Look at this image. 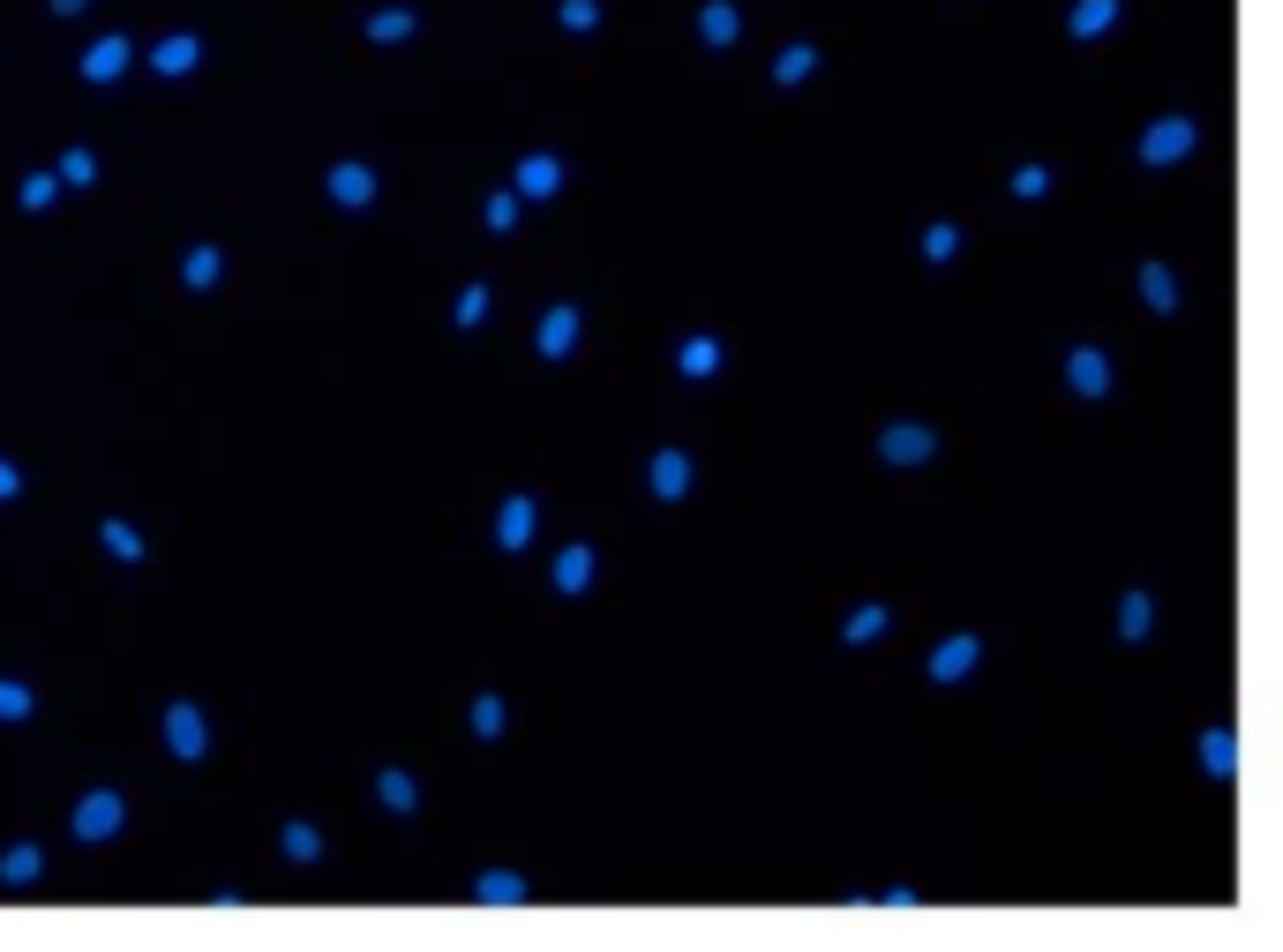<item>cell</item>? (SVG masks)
<instances>
[{
	"label": "cell",
	"instance_id": "33",
	"mask_svg": "<svg viewBox=\"0 0 1283 952\" xmlns=\"http://www.w3.org/2000/svg\"><path fill=\"white\" fill-rule=\"evenodd\" d=\"M1013 196H1020V203L1051 196V172H1044V165H1020V172H1013Z\"/></svg>",
	"mask_w": 1283,
	"mask_h": 952
},
{
	"label": "cell",
	"instance_id": "10",
	"mask_svg": "<svg viewBox=\"0 0 1283 952\" xmlns=\"http://www.w3.org/2000/svg\"><path fill=\"white\" fill-rule=\"evenodd\" d=\"M196 60H203V38H188V31H174L165 45H150V68L158 75H188Z\"/></svg>",
	"mask_w": 1283,
	"mask_h": 952
},
{
	"label": "cell",
	"instance_id": "35",
	"mask_svg": "<svg viewBox=\"0 0 1283 952\" xmlns=\"http://www.w3.org/2000/svg\"><path fill=\"white\" fill-rule=\"evenodd\" d=\"M556 16H563V31H593V23H601V0H563Z\"/></svg>",
	"mask_w": 1283,
	"mask_h": 952
},
{
	"label": "cell",
	"instance_id": "13",
	"mask_svg": "<svg viewBox=\"0 0 1283 952\" xmlns=\"http://www.w3.org/2000/svg\"><path fill=\"white\" fill-rule=\"evenodd\" d=\"M563 188V158H519V196H556Z\"/></svg>",
	"mask_w": 1283,
	"mask_h": 952
},
{
	"label": "cell",
	"instance_id": "24",
	"mask_svg": "<svg viewBox=\"0 0 1283 952\" xmlns=\"http://www.w3.org/2000/svg\"><path fill=\"white\" fill-rule=\"evenodd\" d=\"M98 541H106L121 563H143V533H135V526H121V517H106V526H98Z\"/></svg>",
	"mask_w": 1283,
	"mask_h": 952
},
{
	"label": "cell",
	"instance_id": "39",
	"mask_svg": "<svg viewBox=\"0 0 1283 952\" xmlns=\"http://www.w3.org/2000/svg\"><path fill=\"white\" fill-rule=\"evenodd\" d=\"M8 495H23V473H16L8 458H0V502H8Z\"/></svg>",
	"mask_w": 1283,
	"mask_h": 952
},
{
	"label": "cell",
	"instance_id": "11",
	"mask_svg": "<svg viewBox=\"0 0 1283 952\" xmlns=\"http://www.w3.org/2000/svg\"><path fill=\"white\" fill-rule=\"evenodd\" d=\"M653 495H661V502H683V495H691V458H683V451H661V458H653Z\"/></svg>",
	"mask_w": 1283,
	"mask_h": 952
},
{
	"label": "cell",
	"instance_id": "25",
	"mask_svg": "<svg viewBox=\"0 0 1283 952\" xmlns=\"http://www.w3.org/2000/svg\"><path fill=\"white\" fill-rule=\"evenodd\" d=\"M368 38L376 45H398V38H413V16L405 8H383V16H368Z\"/></svg>",
	"mask_w": 1283,
	"mask_h": 952
},
{
	"label": "cell",
	"instance_id": "37",
	"mask_svg": "<svg viewBox=\"0 0 1283 952\" xmlns=\"http://www.w3.org/2000/svg\"><path fill=\"white\" fill-rule=\"evenodd\" d=\"M488 225H495V233H510V225H519V196H510V188H503V196H488Z\"/></svg>",
	"mask_w": 1283,
	"mask_h": 952
},
{
	"label": "cell",
	"instance_id": "18",
	"mask_svg": "<svg viewBox=\"0 0 1283 952\" xmlns=\"http://www.w3.org/2000/svg\"><path fill=\"white\" fill-rule=\"evenodd\" d=\"M376 803H383V810H413V803H420L413 772H398V765H391V772H376Z\"/></svg>",
	"mask_w": 1283,
	"mask_h": 952
},
{
	"label": "cell",
	"instance_id": "14",
	"mask_svg": "<svg viewBox=\"0 0 1283 952\" xmlns=\"http://www.w3.org/2000/svg\"><path fill=\"white\" fill-rule=\"evenodd\" d=\"M473 900H488V908H519V900H526V878H519V871H481V878H473Z\"/></svg>",
	"mask_w": 1283,
	"mask_h": 952
},
{
	"label": "cell",
	"instance_id": "40",
	"mask_svg": "<svg viewBox=\"0 0 1283 952\" xmlns=\"http://www.w3.org/2000/svg\"><path fill=\"white\" fill-rule=\"evenodd\" d=\"M75 8H83V0H53V16H75Z\"/></svg>",
	"mask_w": 1283,
	"mask_h": 952
},
{
	"label": "cell",
	"instance_id": "6",
	"mask_svg": "<svg viewBox=\"0 0 1283 952\" xmlns=\"http://www.w3.org/2000/svg\"><path fill=\"white\" fill-rule=\"evenodd\" d=\"M495 541H503V555H519V548L534 541V495H510V502H503V517H495Z\"/></svg>",
	"mask_w": 1283,
	"mask_h": 952
},
{
	"label": "cell",
	"instance_id": "28",
	"mask_svg": "<svg viewBox=\"0 0 1283 952\" xmlns=\"http://www.w3.org/2000/svg\"><path fill=\"white\" fill-rule=\"evenodd\" d=\"M954 248H961V225H930L923 233V263H954Z\"/></svg>",
	"mask_w": 1283,
	"mask_h": 952
},
{
	"label": "cell",
	"instance_id": "32",
	"mask_svg": "<svg viewBox=\"0 0 1283 952\" xmlns=\"http://www.w3.org/2000/svg\"><path fill=\"white\" fill-rule=\"evenodd\" d=\"M286 855H293V862H315V855H323V832H315V825H286Z\"/></svg>",
	"mask_w": 1283,
	"mask_h": 952
},
{
	"label": "cell",
	"instance_id": "1",
	"mask_svg": "<svg viewBox=\"0 0 1283 952\" xmlns=\"http://www.w3.org/2000/svg\"><path fill=\"white\" fill-rule=\"evenodd\" d=\"M1193 150V121L1186 113H1171V121H1156L1149 135H1141V165H1178Z\"/></svg>",
	"mask_w": 1283,
	"mask_h": 952
},
{
	"label": "cell",
	"instance_id": "22",
	"mask_svg": "<svg viewBox=\"0 0 1283 952\" xmlns=\"http://www.w3.org/2000/svg\"><path fill=\"white\" fill-rule=\"evenodd\" d=\"M675 368H683V376H713V368H721V345H713V337H683Z\"/></svg>",
	"mask_w": 1283,
	"mask_h": 952
},
{
	"label": "cell",
	"instance_id": "27",
	"mask_svg": "<svg viewBox=\"0 0 1283 952\" xmlns=\"http://www.w3.org/2000/svg\"><path fill=\"white\" fill-rule=\"evenodd\" d=\"M53 181H68V188H91V181H98V158H91V150H68Z\"/></svg>",
	"mask_w": 1283,
	"mask_h": 952
},
{
	"label": "cell",
	"instance_id": "16",
	"mask_svg": "<svg viewBox=\"0 0 1283 952\" xmlns=\"http://www.w3.org/2000/svg\"><path fill=\"white\" fill-rule=\"evenodd\" d=\"M1201 765H1209V781H1231V772H1239V743L1224 728H1209L1201 735Z\"/></svg>",
	"mask_w": 1283,
	"mask_h": 952
},
{
	"label": "cell",
	"instance_id": "20",
	"mask_svg": "<svg viewBox=\"0 0 1283 952\" xmlns=\"http://www.w3.org/2000/svg\"><path fill=\"white\" fill-rule=\"evenodd\" d=\"M1110 23H1119V0H1081L1073 8V38H1103Z\"/></svg>",
	"mask_w": 1283,
	"mask_h": 952
},
{
	"label": "cell",
	"instance_id": "26",
	"mask_svg": "<svg viewBox=\"0 0 1283 952\" xmlns=\"http://www.w3.org/2000/svg\"><path fill=\"white\" fill-rule=\"evenodd\" d=\"M879 630H886V608H855V616L841 623V638H848V645H871Z\"/></svg>",
	"mask_w": 1283,
	"mask_h": 952
},
{
	"label": "cell",
	"instance_id": "23",
	"mask_svg": "<svg viewBox=\"0 0 1283 952\" xmlns=\"http://www.w3.org/2000/svg\"><path fill=\"white\" fill-rule=\"evenodd\" d=\"M1149 623H1156V600H1149V592H1126V608H1119V638H1149Z\"/></svg>",
	"mask_w": 1283,
	"mask_h": 952
},
{
	"label": "cell",
	"instance_id": "12",
	"mask_svg": "<svg viewBox=\"0 0 1283 952\" xmlns=\"http://www.w3.org/2000/svg\"><path fill=\"white\" fill-rule=\"evenodd\" d=\"M578 345V308H548L541 315V361H563Z\"/></svg>",
	"mask_w": 1283,
	"mask_h": 952
},
{
	"label": "cell",
	"instance_id": "9",
	"mask_svg": "<svg viewBox=\"0 0 1283 952\" xmlns=\"http://www.w3.org/2000/svg\"><path fill=\"white\" fill-rule=\"evenodd\" d=\"M1066 383H1073L1081 398H1103V390H1110V361L1096 353V345H1081V353L1066 361Z\"/></svg>",
	"mask_w": 1283,
	"mask_h": 952
},
{
	"label": "cell",
	"instance_id": "19",
	"mask_svg": "<svg viewBox=\"0 0 1283 952\" xmlns=\"http://www.w3.org/2000/svg\"><path fill=\"white\" fill-rule=\"evenodd\" d=\"M38 871H46V855H38L31 840H23V847H8V855H0V885H31Z\"/></svg>",
	"mask_w": 1283,
	"mask_h": 952
},
{
	"label": "cell",
	"instance_id": "17",
	"mask_svg": "<svg viewBox=\"0 0 1283 952\" xmlns=\"http://www.w3.org/2000/svg\"><path fill=\"white\" fill-rule=\"evenodd\" d=\"M593 585V548H563L556 555V592H585Z\"/></svg>",
	"mask_w": 1283,
	"mask_h": 952
},
{
	"label": "cell",
	"instance_id": "21",
	"mask_svg": "<svg viewBox=\"0 0 1283 952\" xmlns=\"http://www.w3.org/2000/svg\"><path fill=\"white\" fill-rule=\"evenodd\" d=\"M1141 300H1149L1156 315H1171V308H1178V278H1171L1163 263H1149V271H1141Z\"/></svg>",
	"mask_w": 1283,
	"mask_h": 952
},
{
	"label": "cell",
	"instance_id": "34",
	"mask_svg": "<svg viewBox=\"0 0 1283 952\" xmlns=\"http://www.w3.org/2000/svg\"><path fill=\"white\" fill-rule=\"evenodd\" d=\"M31 706H38V698H31L23 682H0V720H31Z\"/></svg>",
	"mask_w": 1283,
	"mask_h": 952
},
{
	"label": "cell",
	"instance_id": "15",
	"mask_svg": "<svg viewBox=\"0 0 1283 952\" xmlns=\"http://www.w3.org/2000/svg\"><path fill=\"white\" fill-rule=\"evenodd\" d=\"M736 31H743L736 0H706V8H699V38H706V45H736Z\"/></svg>",
	"mask_w": 1283,
	"mask_h": 952
},
{
	"label": "cell",
	"instance_id": "31",
	"mask_svg": "<svg viewBox=\"0 0 1283 952\" xmlns=\"http://www.w3.org/2000/svg\"><path fill=\"white\" fill-rule=\"evenodd\" d=\"M181 278H188L196 293H203V286H218V248H196L188 263H181Z\"/></svg>",
	"mask_w": 1283,
	"mask_h": 952
},
{
	"label": "cell",
	"instance_id": "7",
	"mask_svg": "<svg viewBox=\"0 0 1283 952\" xmlns=\"http://www.w3.org/2000/svg\"><path fill=\"white\" fill-rule=\"evenodd\" d=\"M323 188H330V203L361 210V203L376 196V172H368V165H330V181H323Z\"/></svg>",
	"mask_w": 1283,
	"mask_h": 952
},
{
	"label": "cell",
	"instance_id": "29",
	"mask_svg": "<svg viewBox=\"0 0 1283 952\" xmlns=\"http://www.w3.org/2000/svg\"><path fill=\"white\" fill-rule=\"evenodd\" d=\"M473 735H481V743L503 735V698H495V690H488V698H473Z\"/></svg>",
	"mask_w": 1283,
	"mask_h": 952
},
{
	"label": "cell",
	"instance_id": "30",
	"mask_svg": "<svg viewBox=\"0 0 1283 952\" xmlns=\"http://www.w3.org/2000/svg\"><path fill=\"white\" fill-rule=\"evenodd\" d=\"M811 68H818V53H811V45H789V53L774 60V83H803Z\"/></svg>",
	"mask_w": 1283,
	"mask_h": 952
},
{
	"label": "cell",
	"instance_id": "36",
	"mask_svg": "<svg viewBox=\"0 0 1283 952\" xmlns=\"http://www.w3.org/2000/svg\"><path fill=\"white\" fill-rule=\"evenodd\" d=\"M481 315H488V286H466V293H458V330H473Z\"/></svg>",
	"mask_w": 1283,
	"mask_h": 952
},
{
	"label": "cell",
	"instance_id": "8",
	"mask_svg": "<svg viewBox=\"0 0 1283 952\" xmlns=\"http://www.w3.org/2000/svg\"><path fill=\"white\" fill-rule=\"evenodd\" d=\"M128 60H135V45H128V38H98L91 53H83V83H113Z\"/></svg>",
	"mask_w": 1283,
	"mask_h": 952
},
{
	"label": "cell",
	"instance_id": "38",
	"mask_svg": "<svg viewBox=\"0 0 1283 952\" xmlns=\"http://www.w3.org/2000/svg\"><path fill=\"white\" fill-rule=\"evenodd\" d=\"M53 188H60L53 172H31V181H23V210H46V203H53Z\"/></svg>",
	"mask_w": 1283,
	"mask_h": 952
},
{
	"label": "cell",
	"instance_id": "3",
	"mask_svg": "<svg viewBox=\"0 0 1283 952\" xmlns=\"http://www.w3.org/2000/svg\"><path fill=\"white\" fill-rule=\"evenodd\" d=\"M121 818H128V810H121V795H113V788L83 795V803H75V840H113V832H121Z\"/></svg>",
	"mask_w": 1283,
	"mask_h": 952
},
{
	"label": "cell",
	"instance_id": "2",
	"mask_svg": "<svg viewBox=\"0 0 1283 952\" xmlns=\"http://www.w3.org/2000/svg\"><path fill=\"white\" fill-rule=\"evenodd\" d=\"M879 458H886V465H923V458H938V436H930V427H916V420H901V427H886V436H879Z\"/></svg>",
	"mask_w": 1283,
	"mask_h": 952
},
{
	"label": "cell",
	"instance_id": "4",
	"mask_svg": "<svg viewBox=\"0 0 1283 952\" xmlns=\"http://www.w3.org/2000/svg\"><path fill=\"white\" fill-rule=\"evenodd\" d=\"M165 743H174V757H203L211 750V728H203V713L196 706H165Z\"/></svg>",
	"mask_w": 1283,
	"mask_h": 952
},
{
	"label": "cell",
	"instance_id": "5",
	"mask_svg": "<svg viewBox=\"0 0 1283 952\" xmlns=\"http://www.w3.org/2000/svg\"><path fill=\"white\" fill-rule=\"evenodd\" d=\"M976 660H983V638H969V630H961V638H946V645L930 653V682H961Z\"/></svg>",
	"mask_w": 1283,
	"mask_h": 952
}]
</instances>
